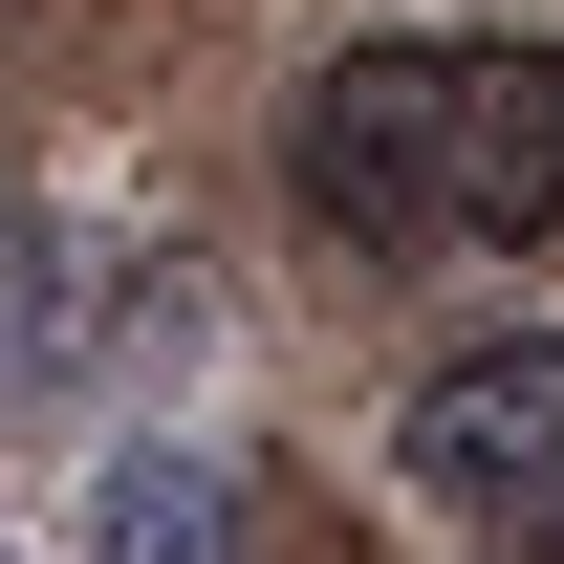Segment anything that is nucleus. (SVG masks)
<instances>
[{
	"instance_id": "obj_2",
	"label": "nucleus",
	"mask_w": 564,
	"mask_h": 564,
	"mask_svg": "<svg viewBox=\"0 0 564 564\" xmlns=\"http://www.w3.org/2000/svg\"><path fill=\"white\" fill-rule=\"evenodd\" d=\"M391 478H413L434 543H478V564H564V326H499V348L413 369Z\"/></svg>"
},
{
	"instance_id": "obj_3",
	"label": "nucleus",
	"mask_w": 564,
	"mask_h": 564,
	"mask_svg": "<svg viewBox=\"0 0 564 564\" xmlns=\"http://www.w3.org/2000/svg\"><path fill=\"white\" fill-rule=\"evenodd\" d=\"M131 326H152V261H131V239L0 196V413H44V391H87V369H131Z\"/></svg>"
},
{
	"instance_id": "obj_1",
	"label": "nucleus",
	"mask_w": 564,
	"mask_h": 564,
	"mask_svg": "<svg viewBox=\"0 0 564 564\" xmlns=\"http://www.w3.org/2000/svg\"><path fill=\"white\" fill-rule=\"evenodd\" d=\"M282 196L391 282L521 261L564 217V66L543 44H326L282 109Z\"/></svg>"
},
{
	"instance_id": "obj_5",
	"label": "nucleus",
	"mask_w": 564,
	"mask_h": 564,
	"mask_svg": "<svg viewBox=\"0 0 564 564\" xmlns=\"http://www.w3.org/2000/svg\"><path fill=\"white\" fill-rule=\"evenodd\" d=\"M0 564H22V543H0Z\"/></svg>"
},
{
	"instance_id": "obj_4",
	"label": "nucleus",
	"mask_w": 564,
	"mask_h": 564,
	"mask_svg": "<svg viewBox=\"0 0 564 564\" xmlns=\"http://www.w3.org/2000/svg\"><path fill=\"white\" fill-rule=\"evenodd\" d=\"M87 564H261V499L217 434H109V478H87Z\"/></svg>"
}]
</instances>
